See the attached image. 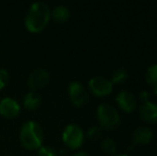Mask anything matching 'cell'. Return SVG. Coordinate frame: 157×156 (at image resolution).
<instances>
[{"mask_svg":"<svg viewBox=\"0 0 157 156\" xmlns=\"http://www.w3.org/2000/svg\"><path fill=\"white\" fill-rule=\"evenodd\" d=\"M140 117L150 123H157V104L153 102H145L139 109Z\"/></svg>","mask_w":157,"mask_h":156,"instance_id":"obj_10","label":"cell"},{"mask_svg":"<svg viewBox=\"0 0 157 156\" xmlns=\"http://www.w3.org/2000/svg\"><path fill=\"white\" fill-rule=\"evenodd\" d=\"M48 82H49V73L45 69L33 70L28 77V87L31 89V91L34 92L46 87Z\"/></svg>","mask_w":157,"mask_h":156,"instance_id":"obj_6","label":"cell"},{"mask_svg":"<svg viewBox=\"0 0 157 156\" xmlns=\"http://www.w3.org/2000/svg\"><path fill=\"white\" fill-rule=\"evenodd\" d=\"M68 93L72 102L76 106H82L89 100V94L83 85L79 81H73L68 86Z\"/></svg>","mask_w":157,"mask_h":156,"instance_id":"obj_5","label":"cell"},{"mask_svg":"<svg viewBox=\"0 0 157 156\" xmlns=\"http://www.w3.org/2000/svg\"><path fill=\"white\" fill-rule=\"evenodd\" d=\"M19 140L26 149H40L43 142V129L39 123L34 121L26 122L21 128Z\"/></svg>","mask_w":157,"mask_h":156,"instance_id":"obj_2","label":"cell"},{"mask_svg":"<svg viewBox=\"0 0 157 156\" xmlns=\"http://www.w3.org/2000/svg\"><path fill=\"white\" fill-rule=\"evenodd\" d=\"M140 97H141V100L143 101V102H147V97H149V94H147V91H142V92H140Z\"/></svg>","mask_w":157,"mask_h":156,"instance_id":"obj_20","label":"cell"},{"mask_svg":"<svg viewBox=\"0 0 157 156\" xmlns=\"http://www.w3.org/2000/svg\"><path fill=\"white\" fill-rule=\"evenodd\" d=\"M9 73L6 70L1 69L0 67V89L4 88L6 86V83L9 82Z\"/></svg>","mask_w":157,"mask_h":156,"instance_id":"obj_19","label":"cell"},{"mask_svg":"<svg viewBox=\"0 0 157 156\" xmlns=\"http://www.w3.org/2000/svg\"><path fill=\"white\" fill-rule=\"evenodd\" d=\"M50 14L52 12L49 6L45 2H34L26 15V28L31 32L42 31L49 21Z\"/></svg>","mask_w":157,"mask_h":156,"instance_id":"obj_1","label":"cell"},{"mask_svg":"<svg viewBox=\"0 0 157 156\" xmlns=\"http://www.w3.org/2000/svg\"><path fill=\"white\" fill-rule=\"evenodd\" d=\"M21 111V106L16 100L12 97H4L0 101V115L6 118H15Z\"/></svg>","mask_w":157,"mask_h":156,"instance_id":"obj_8","label":"cell"},{"mask_svg":"<svg viewBox=\"0 0 157 156\" xmlns=\"http://www.w3.org/2000/svg\"><path fill=\"white\" fill-rule=\"evenodd\" d=\"M72 156H90V155L88 154L87 152H83V151H81V152H77V153H75V154H73Z\"/></svg>","mask_w":157,"mask_h":156,"instance_id":"obj_21","label":"cell"},{"mask_svg":"<svg viewBox=\"0 0 157 156\" xmlns=\"http://www.w3.org/2000/svg\"><path fill=\"white\" fill-rule=\"evenodd\" d=\"M112 82L104 76H94L89 80V88L95 95H107L112 91Z\"/></svg>","mask_w":157,"mask_h":156,"instance_id":"obj_7","label":"cell"},{"mask_svg":"<svg viewBox=\"0 0 157 156\" xmlns=\"http://www.w3.org/2000/svg\"><path fill=\"white\" fill-rule=\"evenodd\" d=\"M153 137V131L147 126H138L132 133V139L136 143L145 144Z\"/></svg>","mask_w":157,"mask_h":156,"instance_id":"obj_11","label":"cell"},{"mask_svg":"<svg viewBox=\"0 0 157 156\" xmlns=\"http://www.w3.org/2000/svg\"><path fill=\"white\" fill-rule=\"evenodd\" d=\"M145 79L151 86L157 87V63L152 64L147 67V72H145Z\"/></svg>","mask_w":157,"mask_h":156,"instance_id":"obj_15","label":"cell"},{"mask_svg":"<svg viewBox=\"0 0 157 156\" xmlns=\"http://www.w3.org/2000/svg\"><path fill=\"white\" fill-rule=\"evenodd\" d=\"M101 149L105 153H108V154H114L117 150V146L116 142H114L113 139L111 138H105V139L101 141Z\"/></svg>","mask_w":157,"mask_h":156,"instance_id":"obj_16","label":"cell"},{"mask_svg":"<svg viewBox=\"0 0 157 156\" xmlns=\"http://www.w3.org/2000/svg\"><path fill=\"white\" fill-rule=\"evenodd\" d=\"M128 78V72L124 67H119V69L114 70L111 76V82L113 83H123L124 81L127 80Z\"/></svg>","mask_w":157,"mask_h":156,"instance_id":"obj_14","label":"cell"},{"mask_svg":"<svg viewBox=\"0 0 157 156\" xmlns=\"http://www.w3.org/2000/svg\"><path fill=\"white\" fill-rule=\"evenodd\" d=\"M52 17L55 21H65L66 19L70 17V10L67 9V6H57L56 8L52 10Z\"/></svg>","mask_w":157,"mask_h":156,"instance_id":"obj_13","label":"cell"},{"mask_svg":"<svg viewBox=\"0 0 157 156\" xmlns=\"http://www.w3.org/2000/svg\"><path fill=\"white\" fill-rule=\"evenodd\" d=\"M41 95L34 91H31L27 93L24 97V106L25 108L29 109V110H33V109L37 108L41 104Z\"/></svg>","mask_w":157,"mask_h":156,"instance_id":"obj_12","label":"cell"},{"mask_svg":"<svg viewBox=\"0 0 157 156\" xmlns=\"http://www.w3.org/2000/svg\"><path fill=\"white\" fill-rule=\"evenodd\" d=\"M97 119L101 126L106 128H113L120 123V116L117 109L106 103L97 107Z\"/></svg>","mask_w":157,"mask_h":156,"instance_id":"obj_3","label":"cell"},{"mask_svg":"<svg viewBox=\"0 0 157 156\" xmlns=\"http://www.w3.org/2000/svg\"><path fill=\"white\" fill-rule=\"evenodd\" d=\"M116 101L119 105L121 106V108L124 109L127 112H130L135 109L137 105V101L135 95L128 90H123V91L119 92L118 95L116 97Z\"/></svg>","mask_w":157,"mask_h":156,"instance_id":"obj_9","label":"cell"},{"mask_svg":"<svg viewBox=\"0 0 157 156\" xmlns=\"http://www.w3.org/2000/svg\"><path fill=\"white\" fill-rule=\"evenodd\" d=\"M101 134V128L99 126H92L88 131V137L90 139H97Z\"/></svg>","mask_w":157,"mask_h":156,"instance_id":"obj_18","label":"cell"},{"mask_svg":"<svg viewBox=\"0 0 157 156\" xmlns=\"http://www.w3.org/2000/svg\"><path fill=\"white\" fill-rule=\"evenodd\" d=\"M112 156H128V155H126V154H114Z\"/></svg>","mask_w":157,"mask_h":156,"instance_id":"obj_22","label":"cell"},{"mask_svg":"<svg viewBox=\"0 0 157 156\" xmlns=\"http://www.w3.org/2000/svg\"><path fill=\"white\" fill-rule=\"evenodd\" d=\"M39 156H57L56 151L47 146H42L39 149Z\"/></svg>","mask_w":157,"mask_h":156,"instance_id":"obj_17","label":"cell"},{"mask_svg":"<svg viewBox=\"0 0 157 156\" xmlns=\"http://www.w3.org/2000/svg\"><path fill=\"white\" fill-rule=\"evenodd\" d=\"M63 141L66 146H68L71 149H77L81 146L83 142V131L81 127L77 124H68L64 128L62 134Z\"/></svg>","mask_w":157,"mask_h":156,"instance_id":"obj_4","label":"cell"}]
</instances>
